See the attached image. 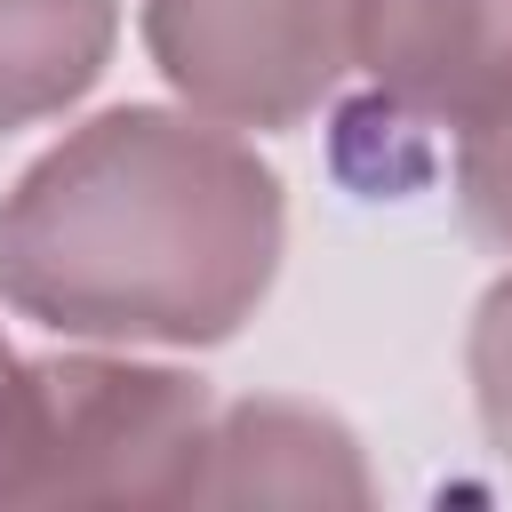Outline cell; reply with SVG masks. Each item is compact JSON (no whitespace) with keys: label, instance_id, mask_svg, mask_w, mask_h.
<instances>
[{"label":"cell","instance_id":"52a82bcc","mask_svg":"<svg viewBox=\"0 0 512 512\" xmlns=\"http://www.w3.org/2000/svg\"><path fill=\"white\" fill-rule=\"evenodd\" d=\"M456 216L472 240L512 256V104L472 136H456Z\"/></svg>","mask_w":512,"mask_h":512},{"label":"cell","instance_id":"8992f818","mask_svg":"<svg viewBox=\"0 0 512 512\" xmlns=\"http://www.w3.org/2000/svg\"><path fill=\"white\" fill-rule=\"evenodd\" d=\"M120 48V0H0V136L64 120Z\"/></svg>","mask_w":512,"mask_h":512},{"label":"cell","instance_id":"3957f363","mask_svg":"<svg viewBox=\"0 0 512 512\" xmlns=\"http://www.w3.org/2000/svg\"><path fill=\"white\" fill-rule=\"evenodd\" d=\"M368 0H144V56L224 128H304L360 72Z\"/></svg>","mask_w":512,"mask_h":512},{"label":"cell","instance_id":"ba28073f","mask_svg":"<svg viewBox=\"0 0 512 512\" xmlns=\"http://www.w3.org/2000/svg\"><path fill=\"white\" fill-rule=\"evenodd\" d=\"M464 384H472V408H480L488 448L512 464V272L488 280V296H480V312H472V336H464Z\"/></svg>","mask_w":512,"mask_h":512},{"label":"cell","instance_id":"5b68a950","mask_svg":"<svg viewBox=\"0 0 512 512\" xmlns=\"http://www.w3.org/2000/svg\"><path fill=\"white\" fill-rule=\"evenodd\" d=\"M192 504H376V472L344 416L312 400H224Z\"/></svg>","mask_w":512,"mask_h":512},{"label":"cell","instance_id":"7a4b0ae2","mask_svg":"<svg viewBox=\"0 0 512 512\" xmlns=\"http://www.w3.org/2000/svg\"><path fill=\"white\" fill-rule=\"evenodd\" d=\"M216 408L208 376L120 344L16 360L0 384V504H192Z\"/></svg>","mask_w":512,"mask_h":512},{"label":"cell","instance_id":"9c48e42d","mask_svg":"<svg viewBox=\"0 0 512 512\" xmlns=\"http://www.w3.org/2000/svg\"><path fill=\"white\" fill-rule=\"evenodd\" d=\"M8 368H16V352H8V336H0V384H8Z\"/></svg>","mask_w":512,"mask_h":512},{"label":"cell","instance_id":"277c9868","mask_svg":"<svg viewBox=\"0 0 512 512\" xmlns=\"http://www.w3.org/2000/svg\"><path fill=\"white\" fill-rule=\"evenodd\" d=\"M368 104L400 144L472 136L512 104V0H368L360 72Z\"/></svg>","mask_w":512,"mask_h":512},{"label":"cell","instance_id":"6da1fadb","mask_svg":"<svg viewBox=\"0 0 512 512\" xmlns=\"http://www.w3.org/2000/svg\"><path fill=\"white\" fill-rule=\"evenodd\" d=\"M280 256V168L192 104H112L0 192V304L64 344H224Z\"/></svg>","mask_w":512,"mask_h":512}]
</instances>
